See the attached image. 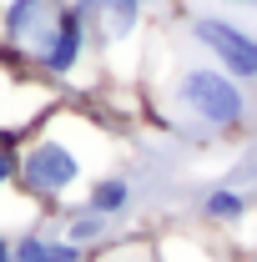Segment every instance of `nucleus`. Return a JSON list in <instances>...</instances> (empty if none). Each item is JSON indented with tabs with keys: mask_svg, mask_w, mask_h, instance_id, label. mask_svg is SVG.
I'll return each instance as SVG.
<instances>
[{
	"mask_svg": "<svg viewBox=\"0 0 257 262\" xmlns=\"http://www.w3.org/2000/svg\"><path fill=\"white\" fill-rule=\"evenodd\" d=\"M96 166H101V157H86L76 146V136L61 131V116H46L15 146V187L35 202H66L81 182L91 187L96 177H106Z\"/></svg>",
	"mask_w": 257,
	"mask_h": 262,
	"instance_id": "nucleus-1",
	"label": "nucleus"
},
{
	"mask_svg": "<svg viewBox=\"0 0 257 262\" xmlns=\"http://www.w3.org/2000/svg\"><path fill=\"white\" fill-rule=\"evenodd\" d=\"M177 106L192 116L197 126H212V131H227V126H242L247 121V96L242 86L227 76V71H212V66H187L177 76Z\"/></svg>",
	"mask_w": 257,
	"mask_h": 262,
	"instance_id": "nucleus-2",
	"label": "nucleus"
},
{
	"mask_svg": "<svg viewBox=\"0 0 257 262\" xmlns=\"http://www.w3.org/2000/svg\"><path fill=\"white\" fill-rule=\"evenodd\" d=\"M192 40L207 46V51L227 66L232 81H257V35H247L242 26H232L222 15H197L192 20Z\"/></svg>",
	"mask_w": 257,
	"mask_h": 262,
	"instance_id": "nucleus-3",
	"label": "nucleus"
},
{
	"mask_svg": "<svg viewBox=\"0 0 257 262\" xmlns=\"http://www.w3.org/2000/svg\"><path fill=\"white\" fill-rule=\"evenodd\" d=\"M56 20H61V5L56 0H5L0 5V35H5V46L10 51H26L31 61L40 56V46L51 40Z\"/></svg>",
	"mask_w": 257,
	"mask_h": 262,
	"instance_id": "nucleus-4",
	"label": "nucleus"
},
{
	"mask_svg": "<svg viewBox=\"0 0 257 262\" xmlns=\"http://www.w3.org/2000/svg\"><path fill=\"white\" fill-rule=\"evenodd\" d=\"M81 46H86V15L71 10V5H61V20H56V31L40 46L35 61H40V71H51V76H71L76 61H81Z\"/></svg>",
	"mask_w": 257,
	"mask_h": 262,
	"instance_id": "nucleus-5",
	"label": "nucleus"
},
{
	"mask_svg": "<svg viewBox=\"0 0 257 262\" xmlns=\"http://www.w3.org/2000/svg\"><path fill=\"white\" fill-rule=\"evenodd\" d=\"M10 262H86L81 247H71L66 237H51V232H20L15 247H10Z\"/></svg>",
	"mask_w": 257,
	"mask_h": 262,
	"instance_id": "nucleus-6",
	"label": "nucleus"
},
{
	"mask_svg": "<svg viewBox=\"0 0 257 262\" xmlns=\"http://www.w3.org/2000/svg\"><path fill=\"white\" fill-rule=\"evenodd\" d=\"M86 212H96V217H121L131 207V182L121 177V171H106V177H96L91 187H86V202H81Z\"/></svg>",
	"mask_w": 257,
	"mask_h": 262,
	"instance_id": "nucleus-7",
	"label": "nucleus"
},
{
	"mask_svg": "<svg viewBox=\"0 0 257 262\" xmlns=\"http://www.w3.org/2000/svg\"><path fill=\"white\" fill-rule=\"evenodd\" d=\"M252 212V196L247 192H232V187H212L202 196V217L207 222H242Z\"/></svg>",
	"mask_w": 257,
	"mask_h": 262,
	"instance_id": "nucleus-8",
	"label": "nucleus"
},
{
	"mask_svg": "<svg viewBox=\"0 0 257 262\" xmlns=\"http://www.w3.org/2000/svg\"><path fill=\"white\" fill-rule=\"evenodd\" d=\"M106 237H111V222L96 217V212H86V207H76V212L66 217V242H71V247H81V252H86V247H96V242H106Z\"/></svg>",
	"mask_w": 257,
	"mask_h": 262,
	"instance_id": "nucleus-9",
	"label": "nucleus"
},
{
	"mask_svg": "<svg viewBox=\"0 0 257 262\" xmlns=\"http://www.w3.org/2000/svg\"><path fill=\"white\" fill-rule=\"evenodd\" d=\"M86 262H161V257H157V242L136 237V242H111L106 252H96V257H86Z\"/></svg>",
	"mask_w": 257,
	"mask_h": 262,
	"instance_id": "nucleus-10",
	"label": "nucleus"
},
{
	"mask_svg": "<svg viewBox=\"0 0 257 262\" xmlns=\"http://www.w3.org/2000/svg\"><path fill=\"white\" fill-rule=\"evenodd\" d=\"M5 187H15V151L0 141V192H5Z\"/></svg>",
	"mask_w": 257,
	"mask_h": 262,
	"instance_id": "nucleus-11",
	"label": "nucleus"
},
{
	"mask_svg": "<svg viewBox=\"0 0 257 262\" xmlns=\"http://www.w3.org/2000/svg\"><path fill=\"white\" fill-rule=\"evenodd\" d=\"M10 247H15V237H5V232H0V262H10Z\"/></svg>",
	"mask_w": 257,
	"mask_h": 262,
	"instance_id": "nucleus-12",
	"label": "nucleus"
},
{
	"mask_svg": "<svg viewBox=\"0 0 257 262\" xmlns=\"http://www.w3.org/2000/svg\"><path fill=\"white\" fill-rule=\"evenodd\" d=\"M111 5H131V10H141V5H152V0H111Z\"/></svg>",
	"mask_w": 257,
	"mask_h": 262,
	"instance_id": "nucleus-13",
	"label": "nucleus"
},
{
	"mask_svg": "<svg viewBox=\"0 0 257 262\" xmlns=\"http://www.w3.org/2000/svg\"><path fill=\"white\" fill-rule=\"evenodd\" d=\"M232 5H252V0H232Z\"/></svg>",
	"mask_w": 257,
	"mask_h": 262,
	"instance_id": "nucleus-14",
	"label": "nucleus"
}]
</instances>
